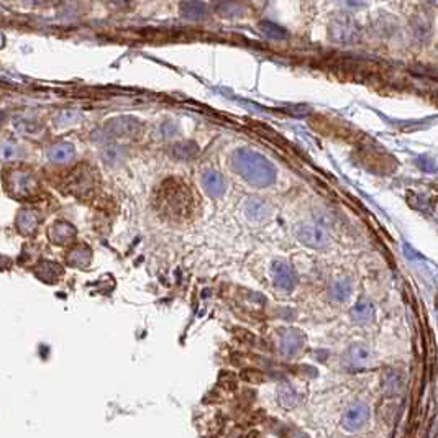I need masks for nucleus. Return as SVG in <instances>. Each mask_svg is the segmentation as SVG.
<instances>
[{
  "label": "nucleus",
  "instance_id": "23",
  "mask_svg": "<svg viewBox=\"0 0 438 438\" xmlns=\"http://www.w3.org/2000/svg\"><path fill=\"white\" fill-rule=\"evenodd\" d=\"M0 155H2V161H15L18 156H20V146L13 142H8V139H4L2 142V150H0Z\"/></svg>",
  "mask_w": 438,
  "mask_h": 438
},
{
  "label": "nucleus",
  "instance_id": "22",
  "mask_svg": "<svg viewBox=\"0 0 438 438\" xmlns=\"http://www.w3.org/2000/svg\"><path fill=\"white\" fill-rule=\"evenodd\" d=\"M13 127H15L17 132L28 135V137H38L43 130L40 122H36V120H32V118H25V117H17L15 120H13Z\"/></svg>",
  "mask_w": 438,
  "mask_h": 438
},
{
  "label": "nucleus",
  "instance_id": "11",
  "mask_svg": "<svg viewBox=\"0 0 438 438\" xmlns=\"http://www.w3.org/2000/svg\"><path fill=\"white\" fill-rule=\"evenodd\" d=\"M200 186L205 194L214 197V199H219V197L225 196V192H227V179L219 171L214 170H207L202 172Z\"/></svg>",
  "mask_w": 438,
  "mask_h": 438
},
{
  "label": "nucleus",
  "instance_id": "27",
  "mask_svg": "<svg viewBox=\"0 0 438 438\" xmlns=\"http://www.w3.org/2000/svg\"><path fill=\"white\" fill-rule=\"evenodd\" d=\"M182 12L186 13V17L197 18L200 17V13H204V6L199 2H189L186 4V6H182Z\"/></svg>",
  "mask_w": 438,
  "mask_h": 438
},
{
  "label": "nucleus",
  "instance_id": "9",
  "mask_svg": "<svg viewBox=\"0 0 438 438\" xmlns=\"http://www.w3.org/2000/svg\"><path fill=\"white\" fill-rule=\"evenodd\" d=\"M271 276L274 286L281 291H292L296 286V273L292 266L282 259H276L271 264Z\"/></svg>",
  "mask_w": 438,
  "mask_h": 438
},
{
  "label": "nucleus",
  "instance_id": "28",
  "mask_svg": "<svg viewBox=\"0 0 438 438\" xmlns=\"http://www.w3.org/2000/svg\"><path fill=\"white\" fill-rule=\"evenodd\" d=\"M263 30L266 32L269 36H273V38H281V36H286V32L279 30V28H276L274 25H268V23H264V25H263Z\"/></svg>",
  "mask_w": 438,
  "mask_h": 438
},
{
  "label": "nucleus",
  "instance_id": "7",
  "mask_svg": "<svg viewBox=\"0 0 438 438\" xmlns=\"http://www.w3.org/2000/svg\"><path fill=\"white\" fill-rule=\"evenodd\" d=\"M330 36L338 43H351L358 38L360 28L356 22L348 15H338L330 22Z\"/></svg>",
  "mask_w": 438,
  "mask_h": 438
},
{
  "label": "nucleus",
  "instance_id": "21",
  "mask_svg": "<svg viewBox=\"0 0 438 438\" xmlns=\"http://www.w3.org/2000/svg\"><path fill=\"white\" fill-rule=\"evenodd\" d=\"M62 268L53 261H41L36 268V276L45 282H56L61 278Z\"/></svg>",
  "mask_w": 438,
  "mask_h": 438
},
{
  "label": "nucleus",
  "instance_id": "18",
  "mask_svg": "<svg viewBox=\"0 0 438 438\" xmlns=\"http://www.w3.org/2000/svg\"><path fill=\"white\" fill-rule=\"evenodd\" d=\"M278 401L284 409H294L301 402V394L294 384H281L278 389Z\"/></svg>",
  "mask_w": 438,
  "mask_h": 438
},
{
  "label": "nucleus",
  "instance_id": "24",
  "mask_svg": "<svg viewBox=\"0 0 438 438\" xmlns=\"http://www.w3.org/2000/svg\"><path fill=\"white\" fill-rule=\"evenodd\" d=\"M81 120V114L76 112V110H62L61 114L56 115L55 122L57 127H71V125H76Z\"/></svg>",
  "mask_w": 438,
  "mask_h": 438
},
{
  "label": "nucleus",
  "instance_id": "2",
  "mask_svg": "<svg viewBox=\"0 0 438 438\" xmlns=\"http://www.w3.org/2000/svg\"><path fill=\"white\" fill-rule=\"evenodd\" d=\"M230 165L235 172H238L252 186L266 187L276 181L278 171L273 163L266 156L248 150V148H240V150L233 151Z\"/></svg>",
  "mask_w": 438,
  "mask_h": 438
},
{
  "label": "nucleus",
  "instance_id": "14",
  "mask_svg": "<svg viewBox=\"0 0 438 438\" xmlns=\"http://www.w3.org/2000/svg\"><path fill=\"white\" fill-rule=\"evenodd\" d=\"M76 235H78V232H76V228L72 227L71 224H67V222L53 224L51 228H50V232H48V237H50L51 242L56 243V245L71 243L72 240L76 238Z\"/></svg>",
  "mask_w": 438,
  "mask_h": 438
},
{
  "label": "nucleus",
  "instance_id": "31",
  "mask_svg": "<svg viewBox=\"0 0 438 438\" xmlns=\"http://www.w3.org/2000/svg\"><path fill=\"white\" fill-rule=\"evenodd\" d=\"M432 4H435V6H438V0H430Z\"/></svg>",
  "mask_w": 438,
  "mask_h": 438
},
{
  "label": "nucleus",
  "instance_id": "16",
  "mask_svg": "<svg viewBox=\"0 0 438 438\" xmlns=\"http://www.w3.org/2000/svg\"><path fill=\"white\" fill-rule=\"evenodd\" d=\"M93 261V249L85 245H79V247H74L67 253L66 263L72 268H83L85 269Z\"/></svg>",
  "mask_w": 438,
  "mask_h": 438
},
{
  "label": "nucleus",
  "instance_id": "19",
  "mask_svg": "<svg viewBox=\"0 0 438 438\" xmlns=\"http://www.w3.org/2000/svg\"><path fill=\"white\" fill-rule=\"evenodd\" d=\"M351 289H353V286H351L350 279L338 278L330 284L329 292L335 302H345L351 296Z\"/></svg>",
  "mask_w": 438,
  "mask_h": 438
},
{
  "label": "nucleus",
  "instance_id": "4",
  "mask_svg": "<svg viewBox=\"0 0 438 438\" xmlns=\"http://www.w3.org/2000/svg\"><path fill=\"white\" fill-rule=\"evenodd\" d=\"M4 184H6L8 194L15 197V199H27V197L33 196L38 191V181L35 174L32 171L23 170V167L7 172Z\"/></svg>",
  "mask_w": 438,
  "mask_h": 438
},
{
  "label": "nucleus",
  "instance_id": "17",
  "mask_svg": "<svg viewBox=\"0 0 438 438\" xmlns=\"http://www.w3.org/2000/svg\"><path fill=\"white\" fill-rule=\"evenodd\" d=\"M369 358H371V351L367 345L363 343H355L350 346V350L346 351V363L353 368H361L364 364H368Z\"/></svg>",
  "mask_w": 438,
  "mask_h": 438
},
{
  "label": "nucleus",
  "instance_id": "12",
  "mask_svg": "<svg viewBox=\"0 0 438 438\" xmlns=\"http://www.w3.org/2000/svg\"><path fill=\"white\" fill-rule=\"evenodd\" d=\"M245 215H247L248 220L252 222H264V220L269 219L271 215V205L268 204L264 199H259V197H252V199L247 200L245 204Z\"/></svg>",
  "mask_w": 438,
  "mask_h": 438
},
{
  "label": "nucleus",
  "instance_id": "26",
  "mask_svg": "<svg viewBox=\"0 0 438 438\" xmlns=\"http://www.w3.org/2000/svg\"><path fill=\"white\" fill-rule=\"evenodd\" d=\"M197 151V146L194 143H181V144H176L174 148H172V155H174L176 158H191L194 156Z\"/></svg>",
  "mask_w": 438,
  "mask_h": 438
},
{
  "label": "nucleus",
  "instance_id": "30",
  "mask_svg": "<svg viewBox=\"0 0 438 438\" xmlns=\"http://www.w3.org/2000/svg\"><path fill=\"white\" fill-rule=\"evenodd\" d=\"M109 2L117 7H125V6H128V4H132V0H109Z\"/></svg>",
  "mask_w": 438,
  "mask_h": 438
},
{
  "label": "nucleus",
  "instance_id": "8",
  "mask_svg": "<svg viewBox=\"0 0 438 438\" xmlns=\"http://www.w3.org/2000/svg\"><path fill=\"white\" fill-rule=\"evenodd\" d=\"M368 418H369V407L367 404L355 402L345 411L343 418H341V425H343L345 430L356 432L364 427Z\"/></svg>",
  "mask_w": 438,
  "mask_h": 438
},
{
  "label": "nucleus",
  "instance_id": "3",
  "mask_svg": "<svg viewBox=\"0 0 438 438\" xmlns=\"http://www.w3.org/2000/svg\"><path fill=\"white\" fill-rule=\"evenodd\" d=\"M143 123L135 117H117L109 120L102 128L93 135L94 142H117V139L139 138L143 133Z\"/></svg>",
  "mask_w": 438,
  "mask_h": 438
},
{
  "label": "nucleus",
  "instance_id": "20",
  "mask_svg": "<svg viewBox=\"0 0 438 438\" xmlns=\"http://www.w3.org/2000/svg\"><path fill=\"white\" fill-rule=\"evenodd\" d=\"M373 315H374L373 304L368 299H360L356 302L353 309H351V319H353V322H356V324H368V322H371Z\"/></svg>",
  "mask_w": 438,
  "mask_h": 438
},
{
  "label": "nucleus",
  "instance_id": "10",
  "mask_svg": "<svg viewBox=\"0 0 438 438\" xmlns=\"http://www.w3.org/2000/svg\"><path fill=\"white\" fill-rule=\"evenodd\" d=\"M278 346L284 356H296L304 348V335L296 329H281L278 335Z\"/></svg>",
  "mask_w": 438,
  "mask_h": 438
},
{
  "label": "nucleus",
  "instance_id": "15",
  "mask_svg": "<svg viewBox=\"0 0 438 438\" xmlns=\"http://www.w3.org/2000/svg\"><path fill=\"white\" fill-rule=\"evenodd\" d=\"M15 224H17L18 232H20L22 235H25V237H28V235H33L36 232L38 224H40V219H38V214L35 210L22 209L20 212H18Z\"/></svg>",
  "mask_w": 438,
  "mask_h": 438
},
{
  "label": "nucleus",
  "instance_id": "6",
  "mask_svg": "<svg viewBox=\"0 0 438 438\" xmlns=\"http://www.w3.org/2000/svg\"><path fill=\"white\" fill-rule=\"evenodd\" d=\"M296 237L301 243H304L306 247L314 248V249H322L329 245L330 238L329 233L325 232L320 225L317 224H302L296 228Z\"/></svg>",
  "mask_w": 438,
  "mask_h": 438
},
{
  "label": "nucleus",
  "instance_id": "29",
  "mask_svg": "<svg viewBox=\"0 0 438 438\" xmlns=\"http://www.w3.org/2000/svg\"><path fill=\"white\" fill-rule=\"evenodd\" d=\"M176 127L172 123H165L161 127V135H163V138H170L171 135H174L176 133Z\"/></svg>",
  "mask_w": 438,
  "mask_h": 438
},
{
  "label": "nucleus",
  "instance_id": "1",
  "mask_svg": "<svg viewBox=\"0 0 438 438\" xmlns=\"http://www.w3.org/2000/svg\"><path fill=\"white\" fill-rule=\"evenodd\" d=\"M155 207L172 222H182L194 214L196 199L189 186L179 177H167L155 192Z\"/></svg>",
  "mask_w": 438,
  "mask_h": 438
},
{
  "label": "nucleus",
  "instance_id": "25",
  "mask_svg": "<svg viewBox=\"0 0 438 438\" xmlns=\"http://www.w3.org/2000/svg\"><path fill=\"white\" fill-rule=\"evenodd\" d=\"M127 151H125L123 146H107L104 148L102 158L110 165H117V163H122Z\"/></svg>",
  "mask_w": 438,
  "mask_h": 438
},
{
  "label": "nucleus",
  "instance_id": "13",
  "mask_svg": "<svg viewBox=\"0 0 438 438\" xmlns=\"http://www.w3.org/2000/svg\"><path fill=\"white\" fill-rule=\"evenodd\" d=\"M74 156H76L74 144L67 142H57L48 148V158H50V161L56 163V165H66V163L74 160Z\"/></svg>",
  "mask_w": 438,
  "mask_h": 438
},
{
  "label": "nucleus",
  "instance_id": "5",
  "mask_svg": "<svg viewBox=\"0 0 438 438\" xmlns=\"http://www.w3.org/2000/svg\"><path fill=\"white\" fill-rule=\"evenodd\" d=\"M95 184V172L90 166L81 165L71 172L66 181V189L71 194L84 197L93 192Z\"/></svg>",
  "mask_w": 438,
  "mask_h": 438
}]
</instances>
